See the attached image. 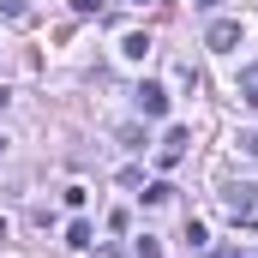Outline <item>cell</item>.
<instances>
[{
  "label": "cell",
  "mask_w": 258,
  "mask_h": 258,
  "mask_svg": "<svg viewBox=\"0 0 258 258\" xmlns=\"http://www.w3.org/2000/svg\"><path fill=\"white\" fill-rule=\"evenodd\" d=\"M186 144H192V132H186V126H168V138L156 144V162H162V168H174V162L186 156Z\"/></svg>",
  "instance_id": "cell-1"
},
{
  "label": "cell",
  "mask_w": 258,
  "mask_h": 258,
  "mask_svg": "<svg viewBox=\"0 0 258 258\" xmlns=\"http://www.w3.org/2000/svg\"><path fill=\"white\" fill-rule=\"evenodd\" d=\"M204 42H210V48H216V54H228V48H234V42H240V18H216V24H210V30H204Z\"/></svg>",
  "instance_id": "cell-2"
},
{
  "label": "cell",
  "mask_w": 258,
  "mask_h": 258,
  "mask_svg": "<svg viewBox=\"0 0 258 258\" xmlns=\"http://www.w3.org/2000/svg\"><path fill=\"white\" fill-rule=\"evenodd\" d=\"M222 210H228L234 222H246V216H252V210H258V198H252V186H228V192H222Z\"/></svg>",
  "instance_id": "cell-3"
},
{
  "label": "cell",
  "mask_w": 258,
  "mask_h": 258,
  "mask_svg": "<svg viewBox=\"0 0 258 258\" xmlns=\"http://www.w3.org/2000/svg\"><path fill=\"white\" fill-rule=\"evenodd\" d=\"M138 114L162 120V114H168V90H162V84H138Z\"/></svg>",
  "instance_id": "cell-4"
},
{
  "label": "cell",
  "mask_w": 258,
  "mask_h": 258,
  "mask_svg": "<svg viewBox=\"0 0 258 258\" xmlns=\"http://www.w3.org/2000/svg\"><path fill=\"white\" fill-rule=\"evenodd\" d=\"M234 90H240V102H252V108H258V60H252V66H240Z\"/></svg>",
  "instance_id": "cell-5"
},
{
  "label": "cell",
  "mask_w": 258,
  "mask_h": 258,
  "mask_svg": "<svg viewBox=\"0 0 258 258\" xmlns=\"http://www.w3.org/2000/svg\"><path fill=\"white\" fill-rule=\"evenodd\" d=\"M144 48H150V42H144V30H132L126 42H120V54H126V60H144Z\"/></svg>",
  "instance_id": "cell-6"
},
{
  "label": "cell",
  "mask_w": 258,
  "mask_h": 258,
  "mask_svg": "<svg viewBox=\"0 0 258 258\" xmlns=\"http://www.w3.org/2000/svg\"><path fill=\"white\" fill-rule=\"evenodd\" d=\"M66 246H90V222H72L66 228Z\"/></svg>",
  "instance_id": "cell-7"
},
{
  "label": "cell",
  "mask_w": 258,
  "mask_h": 258,
  "mask_svg": "<svg viewBox=\"0 0 258 258\" xmlns=\"http://www.w3.org/2000/svg\"><path fill=\"white\" fill-rule=\"evenodd\" d=\"M234 144H240L246 156H258V126H246V132H240V138H234Z\"/></svg>",
  "instance_id": "cell-8"
},
{
  "label": "cell",
  "mask_w": 258,
  "mask_h": 258,
  "mask_svg": "<svg viewBox=\"0 0 258 258\" xmlns=\"http://www.w3.org/2000/svg\"><path fill=\"white\" fill-rule=\"evenodd\" d=\"M72 12H78V18H90V12H102V0H72Z\"/></svg>",
  "instance_id": "cell-9"
},
{
  "label": "cell",
  "mask_w": 258,
  "mask_h": 258,
  "mask_svg": "<svg viewBox=\"0 0 258 258\" xmlns=\"http://www.w3.org/2000/svg\"><path fill=\"white\" fill-rule=\"evenodd\" d=\"M138 258H162V246H156V240L144 234V240H138Z\"/></svg>",
  "instance_id": "cell-10"
},
{
  "label": "cell",
  "mask_w": 258,
  "mask_h": 258,
  "mask_svg": "<svg viewBox=\"0 0 258 258\" xmlns=\"http://www.w3.org/2000/svg\"><path fill=\"white\" fill-rule=\"evenodd\" d=\"M192 6H204V12H216V6H222V0H192Z\"/></svg>",
  "instance_id": "cell-11"
},
{
  "label": "cell",
  "mask_w": 258,
  "mask_h": 258,
  "mask_svg": "<svg viewBox=\"0 0 258 258\" xmlns=\"http://www.w3.org/2000/svg\"><path fill=\"white\" fill-rule=\"evenodd\" d=\"M210 258H252V252H210Z\"/></svg>",
  "instance_id": "cell-12"
}]
</instances>
